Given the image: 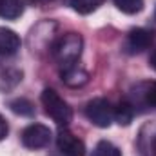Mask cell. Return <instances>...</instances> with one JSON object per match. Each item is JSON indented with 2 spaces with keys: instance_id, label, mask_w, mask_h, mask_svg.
Returning <instances> with one entry per match:
<instances>
[{
  "instance_id": "5b68a950",
  "label": "cell",
  "mask_w": 156,
  "mask_h": 156,
  "mask_svg": "<svg viewBox=\"0 0 156 156\" xmlns=\"http://www.w3.org/2000/svg\"><path fill=\"white\" fill-rule=\"evenodd\" d=\"M56 149L62 156H85V144L66 127L56 134Z\"/></svg>"
},
{
  "instance_id": "3957f363",
  "label": "cell",
  "mask_w": 156,
  "mask_h": 156,
  "mask_svg": "<svg viewBox=\"0 0 156 156\" xmlns=\"http://www.w3.org/2000/svg\"><path fill=\"white\" fill-rule=\"evenodd\" d=\"M85 116L96 127H109L113 122V107L105 98H93L85 105Z\"/></svg>"
},
{
  "instance_id": "277c9868",
  "label": "cell",
  "mask_w": 156,
  "mask_h": 156,
  "mask_svg": "<svg viewBox=\"0 0 156 156\" xmlns=\"http://www.w3.org/2000/svg\"><path fill=\"white\" fill-rule=\"evenodd\" d=\"M22 144L27 149H42L51 142V129L44 123H31L22 131Z\"/></svg>"
},
{
  "instance_id": "d6986e66",
  "label": "cell",
  "mask_w": 156,
  "mask_h": 156,
  "mask_svg": "<svg viewBox=\"0 0 156 156\" xmlns=\"http://www.w3.org/2000/svg\"><path fill=\"white\" fill-rule=\"evenodd\" d=\"M149 66L156 71V47L151 51V56H149Z\"/></svg>"
},
{
  "instance_id": "9c48e42d",
  "label": "cell",
  "mask_w": 156,
  "mask_h": 156,
  "mask_svg": "<svg viewBox=\"0 0 156 156\" xmlns=\"http://www.w3.org/2000/svg\"><path fill=\"white\" fill-rule=\"evenodd\" d=\"M62 82L67 85V87H82L89 82V73L82 67H78L76 64L75 66H69V67H64L62 73Z\"/></svg>"
},
{
  "instance_id": "8992f818",
  "label": "cell",
  "mask_w": 156,
  "mask_h": 156,
  "mask_svg": "<svg viewBox=\"0 0 156 156\" xmlns=\"http://www.w3.org/2000/svg\"><path fill=\"white\" fill-rule=\"evenodd\" d=\"M153 40H154V33L153 31L144 29V27H136V29L129 31L127 40H125V49H127V53L136 55V53H142L147 47H151Z\"/></svg>"
},
{
  "instance_id": "9a60e30c",
  "label": "cell",
  "mask_w": 156,
  "mask_h": 156,
  "mask_svg": "<svg viewBox=\"0 0 156 156\" xmlns=\"http://www.w3.org/2000/svg\"><path fill=\"white\" fill-rule=\"evenodd\" d=\"M91 156H122V151L115 144H111L107 140H102V142L96 144V147L93 149Z\"/></svg>"
},
{
  "instance_id": "2e32d148",
  "label": "cell",
  "mask_w": 156,
  "mask_h": 156,
  "mask_svg": "<svg viewBox=\"0 0 156 156\" xmlns=\"http://www.w3.org/2000/svg\"><path fill=\"white\" fill-rule=\"evenodd\" d=\"M113 2L125 15H136L144 9V0H113Z\"/></svg>"
},
{
  "instance_id": "8fae6325",
  "label": "cell",
  "mask_w": 156,
  "mask_h": 156,
  "mask_svg": "<svg viewBox=\"0 0 156 156\" xmlns=\"http://www.w3.org/2000/svg\"><path fill=\"white\" fill-rule=\"evenodd\" d=\"M133 118H134V109L129 102H120L113 109V120L118 122L120 125H123V127H127L133 122Z\"/></svg>"
},
{
  "instance_id": "6da1fadb",
  "label": "cell",
  "mask_w": 156,
  "mask_h": 156,
  "mask_svg": "<svg viewBox=\"0 0 156 156\" xmlns=\"http://www.w3.org/2000/svg\"><path fill=\"white\" fill-rule=\"evenodd\" d=\"M82 49H83V38L73 31L58 37L51 44V55L62 67L75 66L82 55Z\"/></svg>"
},
{
  "instance_id": "ba28073f",
  "label": "cell",
  "mask_w": 156,
  "mask_h": 156,
  "mask_svg": "<svg viewBox=\"0 0 156 156\" xmlns=\"http://www.w3.org/2000/svg\"><path fill=\"white\" fill-rule=\"evenodd\" d=\"M20 37L7 27H0V55L2 56H13L20 49Z\"/></svg>"
},
{
  "instance_id": "44dd1931",
  "label": "cell",
  "mask_w": 156,
  "mask_h": 156,
  "mask_svg": "<svg viewBox=\"0 0 156 156\" xmlns=\"http://www.w3.org/2000/svg\"><path fill=\"white\" fill-rule=\"evenodd\" d=\"M154 18H156V9H154Z\"/></svg>"
},
{
  "instance_id": "7a4b0ae2",
  "label": "cell",
  "mask_w": 156,
  "mask_h": 156,
  "mask_svg": "<svg viewBox=\"0 0 156 156\" xmlns=\"http://www.w3.org/2000/svg\"><path fill=\"white\" fill-rule=\"evenodd\" d=\"M40 102L44 105L45 115L51 118L55 123H58L60 127L69 125V122L73 120V109L69 107V104L51 87H45L40 94Z\"/></svg>"
},
{
  "instance_id": "7c38bea8",
  "label": "cell",
  "mask_w": 156,
  "mask_h": 156,
  "mask_svg": "<svg viewBox=\"0 0 156 156\" xmlns=\"http://www.w3.org/2000/svg\"><path fill=\"white\" fill-rule=\"evenodd\" d=\"M7 107H9L15 115H20V116H33V115H35V105H33V102H29L27 98H15V100H9V102H7Z\"/></svg>"
},
{
  "instance_id": "ac0fdd59",
  "label": "cell",
  "mask_w": 156,
  "mask_h": 156,
  "mask_svg": "<svg viewBox=\"0 0 156 156\" xmlns=\"http://www.w3.org/2000/svg\"><path fill=\"white\" fill-rule=\"evenodd\" d=\"M7 133H9V125H7V122H5V118L0 115V142L7 136Z\"/></svg>"
},
{
  "instance_id": "52a82bcc",
  "label": "cell",
  "mask_w": 156,
  "mask_h": 156,
  "mask_svg": "<svg viewBox=\"0 0 156 156\" xmlns=\"http://www.w3.org/2000/svg\"><path fill=\"white\" fill-rule=\"evenodd\" d=\"M138 149L144 156H156V122H149L140 129Z\"/></svg>"
},
{
  "instance_id": "5bb4252c",
  "label": "cell",
  "mask_w": 156,
  "mask_h": 156,
  "mask_svg": "<svg viewBox=\"0 0 156 156\" xmlns=\"http://www.w3.org/2000/svg\"><path fill=\"white\" fill-rule=\"evenodd\" d=\"M102 4H104V0H69V5L76 11L78 15H91Z\"/></svg>"
},
{
  "instance_id": "30bf717a",
  "label": "cell",
  "mask_w": 156,
  "mask_h": 156,
  "mask_svg": "<svg viewBox=\"0 0 156 156\" xmlns=\"http://www.w3.org/2000/svg\"><path fill=\"white\" fill-rule=\"evenodd\" d=\"M24 13L22 0H0V18L15 20Z\"/></svg>"
},
{
  "instance_id": "e0dca14e",
  "label": "cell",
  "mask_w": 156,
  "mask_h": 156,
  "mask_svg": "<svg viewBox=\"0 0 156 156\" xmlns=\"http://www.w3.org/2000/svg\"><path fill=\"white\" fill-rule=\"evenodd\" d=\"M145 104L156 109V82H153V83L145 89Z\"/></svg>"
},
{
  "instance_id": "4fadbf2b",
  "label": "cell",
  "mask_w": 156,
  "mask_h": 156,
  "mask_svg": "<svg viewBox=\"0 0 156 156\" xmlns=\"http://www.w3.org/2000/svg\"><path fill=\"white\" fill-rule=\"evenodd\" d=\"M22 80V71L18 69H5L2 73V80H0V91H11L15 89Z\"/></svg>"
},
{
  "instance_id": "ffe728a7",
  "label": "cell",
  "mask_w": 156,
  "mask_h": 156,
  "mask_svg": "<svg viewBox=\"0 0 156 156\" xmlns=\"http://www.w3.org/2000/svg\"><path fill=\"white\" fill-rule=\"evenodd\" d=\"M31 2H33L35 5H45V4H49L51 0H31Z\"/></svg>"
}]
</instances>
